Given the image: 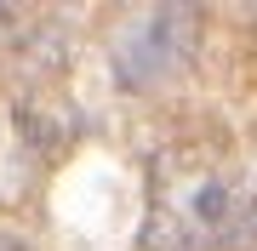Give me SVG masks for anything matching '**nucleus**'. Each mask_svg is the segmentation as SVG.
Masks as SVG:
<instances>
[{"label": "nucleus", "instance_id": "1", "mask_svg": "<svg viewBox=\"0 0 257 251\" xmlns=\"http://www.w3.org/2000/svg\"><path fill=\"white\" fill-rule=\"evenodd\" d=\"M257 240V177L223 137H177L149 166L143 251H240Z\"/></svg>", "mask_w": 257, "mask_h": 251}, {"label": "nucleus", "instance_id": "3", "mask_svg": "<svg viewBox=\"0 0 257 251\" xmlns=\"http://www.w3.org/2000/svg\"><path fill=\"white\" fill-rule=\"evenodd\" d=\"M0 251H23V245H0Z\"/></svg>", "mask_w": 257, "mask_h": 251}, {"label": "nucleus", "instance_id": "2", "mask_svg": "<svg viewBox=\"0 0 257 251\" xmlns=\"http://www.w3.org/2000/svg\"><path fill=\"white\" fill-rule=\"evenodd\" d=\"M194 46H200L194 6H132L114 23V75L132 92H155L189 69Z\"/></svg>", "mask_w": 257, "mask_h": 251}]
</instances>
